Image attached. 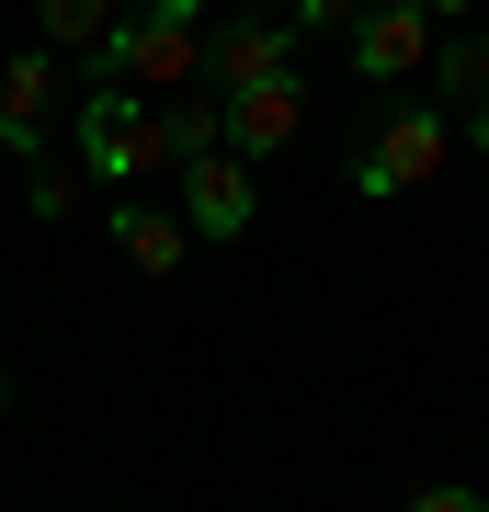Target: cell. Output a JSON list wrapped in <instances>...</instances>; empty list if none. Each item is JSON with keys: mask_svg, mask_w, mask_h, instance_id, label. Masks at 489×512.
I'll use <instances>...</instances> for the list:
<instances>
[{"mask_svg": "<svg viewBox=\"0 0 489 512\" xmlns=\"http://www.w3.org/2000/svg\"><path fill=\"white\" fill-rule=\"evenodd\" d=\"M194 57H205V0H126L91 69L126 80V92H194Z\"/></svg>", "mask_w": 489, "mask_h": 512, "instance_id": "6da1fadb", "label": "cell"}, {"mask_svg": "<svg viewBox=\"0 0 489 512\" xmlns=\"http://www.w3.org/2000/svg\"><path fill=\"white\" fill-rule=\"evenodd\" d=\"M444 148H455V114H444V103H399L376 137H364L353 194H376V205H387L399 183H433V171H444Z\"/></svg>", "mask_w": 489, "mask_h": 512, "instance_id": "277c9868", "label": "cell"}, {"mask_svg": "<svg viewBox=\"0 0 489 512\" xmlns=\"http://www.w3.org/2000/svg\"><path fill=\"white\" fill-rule=\"evenodd\" d=\"M421 80H433V103L467 114V103L489 92V35H433V69H421Z\"/></svg>", "mask_w": 489, "mask_h": 512, "instance_id": "8fae6325", "label": "cell"}, {"mask_svg": "<svg viewBox=\"0 0 489 512\" xmlns=\"http://www.w3.org/2000/svg\"><path fill=\"white\" fill-rule=\"evenodd\" d=\"M182 251H194V228H182L171 205L114 194V262H126V274H182Z\"/></svg>", "mask_w": 489, "mask_h": 512, "instance_id": "9c48e42d", "label": "cell"}, {"mask_svg": "<svg viewBox=\"0 0 489 512\" xmlns=\"http://www.w3.org/2000/svg\"><path fill=\"white\" fill-rule=\"evenodd\" d=\"M160 126H171V160H205V148H228V137H217V92H171V103H160Z\"/></svg>", "mask_w": 489, "mask_h": 512, "instance_id": "7c38bea8", "label": "cell"}, {"mask_svg": "<svg viewBox=\"0 0 489 512\" xmlns=\"http://www.w3.org/2000/svg\"><path fill=\"white\" fill-rule=\"evenodd\" d=\"M433 69V12L421 0H364L353 12V80H421Z\"/></svg>", "mask_w": 489, "mask_h": 512, "instance_id": "5b68a950", "label": "cell"}, {"mask_svg": "<svg viewBox=\"0 0 489 512\" xmlns=\"http://www.w3.org/2000/svg\"><path fill=\"white\" fill-rule=\"evenodd\" d=\"M194 239H239L251 228V160H228V148H205V160H182V205H171Z\"/></svg>", "mask_w": 489, "mask_h": 512, "instance_id": "ba28073f", "label": "cell"}, {"mask_svg": "<svg viewBox=\"0 0 489 512\" xmlns=\"http://www.w3.org/2000/svg\"><path fill=\"white\" fill-rule=\"evenodd\" d=\"M262 12H285L296 35H353V12H364V0H262Z\"/></svg>", "mask_w": 489, "mask_h": 512, "instance_id": "5bb4252c", "label": "cell"}, {"mask_svg": "<svg viewBox=\"0 0 489 512\" xmlns=\"http://www.w3.org/2000/svg\"><path fill=\"white\" fill-rule=\"evenodd\" d=\"M421 12H433V23H467V12H489V0H421Z\"/></svg>", "mask_w": 489, "mask_h": 512, "instance_id": "2e32d148", "label": "cell"}, {"mask_svg": "<svg viewBox=\"0 0 489 512\" xmlns=\"http://www.w3.org/2000/svg\"><path fill=\"white\" fill-rule=\"evenodd\" d=\"M57 80H69V57H46V46L0 57V148H12V160H35V148H46V114H57Z\"/></svg>", "mask_w": 489, "mask_h": 512, "instance_id": "52a82bcc", "label": "cell"}, {"mask_svg": "<svg viewBox=\"0 0 489 512\" xmlns=\"http://www.w3.org/2000/svg\"><path fill=\"white\" fill-rule=\"evenodd\" d=\"M0 319H12V296H0Z\"/></svg>", "mask_w": 489, "mask_h": 512, "instance_id": "ac0fdd59", "label": "cell"}, {"mask_svg": "<svg viewBox=\"0 0 489 512\" xmlns=\"http://www.w3.org/2000/svg\"><path fill=\"white\" fill-rule=\"evenodd\" d=\"M114 23H126V0H35V46L46 57H91Z\"/></svg>", "mask_w": 489, "mask_h": 512, "instance_id": "30bf717a", "label": "cell"}, {"mask_svg": "<svg viewBox=\"0 0 489 512\" xmlns=\"http://www.w3.org/2000/svg\"><path fill=\"white\" fill-rule=\"evenodd\" d=\"M80 194H91V171H23V205H35V228H57V217H80Z\"/></svg>", "mask_w": 489, "mask_h": 512, "instance_id": "4fadbf2b", "label": "cell"}, {"mask_svg": "<svg viewBox=\"0 0 489 512\" xmlns=\"http://www.w3.org/2000/svg\"><path fill=\"white\" fill-rule=\"evenodd\" d=\"M80 171L114 194H137L148 171H182L171 160V126L148 114V92H126V80H91L80 92Z\"/></svg>", "mask_w": 489, "mask_h": 512, "instance_id": "7a4b0ae2", "label": "cell"}, {"mask_svg": "<svg viewBox=\"0 0 489 512\" xmlns=\"http://www.w3.org/2000/svg\"><path fill=\"white\" fill-rule=\"evenodd\" d=\"M467 137H478V148H489V92H478V103H467Z\"/></svg>", "mask_w": 489, "mask_h": 512, "instance_id": "e0dca14e", "label": "cell"}, {"mask_svg": "<svg viewBox=\"0 0 489 512\" xmlns=\"http://www.w3.org/2000/svg\"><path fill=\"white\" fill-rule=\"evenodd\" d=\"M251 80H296V23L285 12H205L194 92H251Z\"/></svg>", "mask_w": 489, "mask_h": 512, "instance_id": "3957f363", "label": "cell"}, {"mask_svg": "<svg viewBox=\"0 0 489 512\" xmlns=\"http://www.w3.org/2000/svg\"><path fill=\"white\" fill-rule=\"evenodd\" d=\"M410 512H489V490H467V478H444V490H421Z\"/></svg>", "mask_w": 489, "mask_h": 512, "instance_id": "9a60e30c", "label": "cell"}, {"mask_svg": "<svg viewBox=\"0 0 489 512\" xmlns=\"http://www.w3.org/2000/svg\"><path fill=\"white\" fill-rule=\"evenodd\" d=\"M296 126H308V92H296V80L217 92V137H228V160H273V148H296Z\"/></svg>", "mask_w": 489, "mask_h": 512, "instance_id": "8992f818", "label": "cell"}]
</instances>
